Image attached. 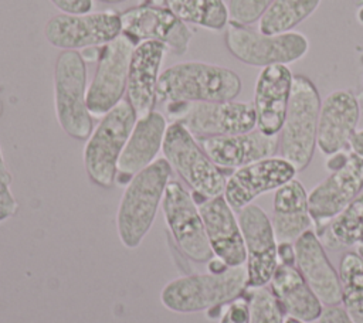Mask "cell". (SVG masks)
I'll return each instance as SVG.
<instances>
[{
	"label": "cell",
	"mask_w": 363,
	"mask_h": 323,
	"mask_svg": "<svg viewBox=\"0 0 363 323\" xmlns=\"http://www.w3.org/2000/svg\"><path fill=\"white\" fill-rule=\"evenodd\" d=\"M241 88V78L233 69L201 61L179 62L160 74L157 102L176 105L234 101Z\"/></svg>",
	"instance_id": "1"
},
{
	"label": "cell",
	"mask_w": 363,
	"mask_h": 323,
	"mask_svg": "<svg viewBox=\"0 0 363 323\" xmlns=\"http://www.w3.org/2000/svg\"><path fill=\"white\" fill-rule=\"evenodd\" d=\"M167 160L156 159L126 184L116 212V231L123 246L138 248L152 228L172 177Z\"/></svg>",
	"instance_id": "2"
},
{
	"label": "cell",
	"mask_w": 363,
	"mask_h": 323,
	"mask_svg": "<svg viewBox=\"0 0 363 323\" xmlns=\"http://www.w3.org/2000/svg\"><path fill=\"white\" fill-rule=\"evenodd\" d=\"M247 290L245 266H230L223 272L179 276L160 292L162 305L174 313H196L228 305Z\"/></svg>",
	"instance_id": "3"
},
{
	"label": "cell",
	"mask_w": 363,
	"mask_h": 323,
	"mask_svg": "<svg viewBox=\"0 0 363 323\" xmlns=\"http://www.w3.org/2000/svg\"><path fill=\"white\" fill-rule=\"evenodd\" d=\"M320 103L315 84L305 75H294L285 119L278 133V153L296 173L305 170L313 157Z\"/></svg>",
	"instance_id": "4"
},
{
	"label": "cell",
	"mask_w": 363,
	"mask_h": 323,
	"mask_svg": "<svg viewBox=\"0 0 363 323\" xmlns=\"http://www.w3.org/2000/svg\"><path fill=\"white\" fill-rule=\"evenodd\" d=\"M85 60L78 51H61L54 67V106L61 129L71 137L85 140L94 130L86 108Z\"/></svg>",
	"instance_id": "5"
},
{
	"label": "cell",
	"mask_w": 363,
	"mask_h": 323,
	"mask_svg": "<svg viewBox=\"0 0 363 323\" xmlns=\"http://www.w3.org/2000/svg\"><path fill=\"white\" fill-rule=\"evenodd\" d=\"M136 120L128 101H121L102 116L84 147V166L92 183L111 187L116 181L118 160Z\"/></svg>",
	"instance_id": "6"
},
{
	"label": "cell",
	"mask_w": 363,
	"mask_h": 323,
	"mask_svg": "<svg viewBox=\"0 0 363 323\" xmlns=\"http://www.w3.org/2000/svg\"><path fill=\"white\" fill-rule=\"evenodd\" d=\"M162 152L172 170L196 196L203 200L223 196L227 178L180 122H172L167 126Z\"/></svg>",
	"instance_id": "7"
},
{
	"label": "cell",
	"mask_w": 363,
	"mask_h": 323,
	"mask_svg": "<svg viewBox=\"0 0 363 323\" xmlns=\"http://www.w3.org/2000/svg\"><path fill=\"white\" fill-rule=\"evenodd\" d=\"M225 47L238 61L252 67L275 64L288 65L303 58L309 50V40L298 31L265 34L248 26L228 23Z\"/></svg>",
	"instance_id": "8"
},
{
	"label": "cell",
	"mask_w": 363,
	"mask_h": 323,
	"mask_svg": "<svg viewBox=\"0 0 363 323\" xmlns=\"http://www.w3.org/2000/svg\"><path fill=\"white\" fill-rule=\"evenodd\" d=\"M173 122H180L196 137H214L250 132L257 128L250 102H189L167 105Z\"/></svg>",
	"instance_id": "9"
},
{
	"label": "cell",
	"mask_w": 363,
	"mask_h": 323,
	"mask_svg": "<svg viewBox=\"0 0 363 323\" xmlns=\"http://www.w3.org/2000/svg\"><path fill=\"white\" fill-rule=\"evenodd\" d=\"M162 211L170 235L189 259L203 264L214 256L199 205L180 181H169L162 201Z\"/></svg>",
	"instance_id": "10"
},
{
	"label": "cell",
	"mask_w": 363,
	"mask_h": 323,
	"mask_svg": "<svg viewBox=\"0 0 363 323\" xmlns=\"http://www.w3.org/2000/svg\"><path fill=\"white\" fill-rule=\"evenodd\" d=\"M135 42L121 34L99 48L98 65L86 89V108L91 116L102 118L123 98Z\"/></svg>",
	"instance_id": "11"
},
{
	"label": "cell",
	"mask_w": 363,
	"mask_h": 323,
	"mask_svg": "<svg viewBox=\"0 0 363 323\" xmlns=\"http://www.w3.org/2000/svg\"><path fill=\"white\" fill-rule=\"evenodd\" d=\"M122 34L121 14L113 10L51 17L44 26L45 40L62 51L102 47Z\"/></svg>",
	"instance_id": "12"
},
{
	"label": "cell",
	"mask_w": 363,
	"mask_h": 323,
	"mask_svg": "<svg viewBox=\"0 0 363 323\" xmlns=\"http://www.w3.org/2000/svg\"><path fill=\"white\" fill-rule=\"evenodd\" d=\"M247 261V290L267 286L278 266V241L267 212L257 204L238 211Z\"/></svg>",
	"instance_id": "13"
},
{
	"label": "cell",
	"mask_w": 363,
	"mask_h": 323,
	"mask_svg": "<svg viewBox=\"0 0 363 323\" xmlns=\"http://www.w3.org/2000/svg\"><path fill=\"white\" fill-rule=\"evenodd\" d=\"M122 34L135 41H156L176 55L189 50L193 30L167 7L139 4L121 13Z\"/></svg>",
	"instance_id": "14"
},
{
	"label": "cell",
	"mask_w": 363,
	"mask_h": 323,
	"mask_svg": "<svg viewBox=\"0 0 363 323\" xmlns=\"http://www.w3.org/2000/svg\"><path fill=\"white\" fill-rule=\"evenodd\" d=\"M363 190V157L350 152L346 162L330 171L308 194L309 214L315 227L326 224L347 207Z\"/></svg>",
	"instance_id": "15"
},
{
	"label": "cell",
	"mask_w": 363,
	"mask_h": 323,
	"mask_svg": "<svg viewBox=\"0 0 363 323\" xmlns=\"http://www.w3.org/2000/svg\"><path fill=\"white\" fill-rule=\"evenodd\" d=\"M295 167L281 156H272L235 169L225 180L224 198L235 211L252 204L268 191L277 190L295 178Z\"/></svg>",
	"instance_id": "16"
},
{
	"label": "cell",
	"mask_w": 363,
	"mask_h": 323,
	"mask_svg": "<svg viewBox=\"0 0 363 323\" xmlns=\"http://www.w3.org/2000/svg\"><path fill=\"white\" fill-rule=\"evenodd\" d=\"M360 103L349 89L330 92L320 103L316 146L325 156L342 152L356 133Z\"/></svg>",
	"instance_id": "17"
},
{
	"label": "cell",
	"mask_w": 363,
	"mask_h": 323,
	"mask_svg": "<svg viewBox=\"0 0 363 323\" xmlns=\"http://www.w3.org/2000/svg\"><path fill=\"white\" fill-rule=\"evenodd\" d=\"M199 210L213 255L227 266H242L247 252L241 227L224 196L203 200Z\"/></svg>",
	"instance_id": "18"
},
{
	"label": "cell",
	"mask_w": 363,
	"mask_h": 323,
	"mask_svg": "<svg viewBox=\"0 0 363 323\" xmlns=\"http://www.w3.org/2000/svg\"><path fill=\"white\" fill-rule=\"evenodd\" d=\"M295 266L323 306L342 303L339 272L313 230L303 232L295 242Z\"/></svg>",
	"instance_id": "19"
},
{
	"label": "cell",
	"mask_w": 363,
	"mask_h": 323,
	"mask_svg": "<svg viewBox=\"0 0 363 323\" xmlns=\"http://www.w3.org/2000/svg\"><path fill=\"white\" fill-rule=\"evenodd\" d=\"M294 75L286 65L275 64L264 67L255 81L254 110L257 118V129L268 136L279 133L289 96Z\"/></svg>",
	"instance_id": "20"
},
{
	"label": "cell",
	"mask_w": 363,
	"mask_h": 323,
	"mask_svg": "<svg viewBox=\"0 0 363 323\" xmlns=\"http://www.w3.org/2000/svg\"><path fill=\"white\" fill-rule=\"evenodd\" d=\"M211 162L220 169H240L278 153V135L268 136L257 128L235 135L197 139Z\"/></svg>",
	"instance_id": "21"
},
{
	"label": "cell",
	"mask_w": 363,
	"mask_h": 323,
	"mask_svg": "<svg viewBox=\"0 0 363 323\" xmlns=\"http://www.w3.org/2000/svg\"><path fill=\"white\" fill-rule=\"evenodd\" d=\"M166 47L156 41H140L135 45L128 74V102L138 119L153 112L157 102V82Z\"/></svg>",
	"instance_id": "22"
},
{
	"label": "cell",
	"mask_w": 363,
	"mask_h": 323,
	"mask_svg": "<svg viewBox=\"0 0 363 323\" xmlns=\"http://www.w3.org/2000/svg\"><path fill=\"white\" fill-rule=\"evenodd\" d=\"M167 126L166 118L156 110L136 120L119 156L116 180L123 177L130 180L156 160L157 153L162 150Z\"/></svg>",
	"instance_id": "23"
},
{
	"label": "cell",
	"mask_w": 363,
	"mask_h": 323,
	"mask_svg": "<svg viewBox=\"0 0 363 323\" xmlns=\"http://www.w3.org/2000/svg\"><path fill=\"white\" fill-rule=\"evenodd\" d=\"M269 289L284 314L305 323L320 317L323 305L308 286L295 265L278 264Z\"/></svg>",
	"instance_id": "24"
},
{
	"label": "cell",
	"mask_w": 363,
	"mask_h": 323,
	"mask_svg": "<svg viewBox=\"0 0 363 323\" xmlns=\"http://www.w3.org/2000/svg\"><path fill=\"white\" fill-rule=\"evenodd\" d=\"M271 222L278 242H295L312 230L315 224L309 214L308 193L299 180L292 178L275 190Z\"/></svg>",
	"instance_id": "25"
},
{
	"label": "cell",
	"mask_w": 363,
	"mask_h": 323,
	"mask_svg": "<svg viewBox=\"0 0 363 323\" xmlns=\"http://www.w3.org/2000/svg\"><path fill=\"white\" fill-rule=\"evenodd\" d=\"M323 246L339 251L363 242V193L326 224L316 227Z\"/></svg>",
	"instance_id": "26"
},
{
	"label": "cell",
	"mask_w": 363,
	"mask_h": 323,
	"mask_svg": "<svg viewBox=\"0 0 363 323\" xmlns=\"http://www.w3.org/2000/svg\"><path fill=\"white\" fill-rule=\"evenodd\" d=\"M166 7L183 23L211 31H221L230 23L224 0H166Z\"/></svg>",
	"instance_id": "27"
},
{
	"label": "cell",
	"mask_w": 363,
	"mask_h": 323,
	"mask_svg": "<svg viewBox=\"0 0 363 323\" xmlns=\"http://www.w3.org/2000/svg\"><path fill=\"white\" fill-rule=\"evenodd\" d=\"M320 4V0H274L258 20V30L265 34L292 31L308 18Z\"/></svg>",
	"instance_id": "28"
},
{
	"label": "cell",
	"mask_w": 363,
	"mask_h": 323,
	"mask_svg": "<svg viewBox=\"0 0 363 323\" xmlns=\"http://www.w3.org/2000/svg\"><path fill=\"white\" fill-rule=\"evenodd\" d=\"M342 306L354 323H363V258L354 251L339 261Z\"/></svg>",
	"instance_id": "29"
},
{
	"label": "cell",
	"mask_w": 363,
	"mask_h": 323,
	"mask_svg": "<svg viewBox=\"0 0 363 323\" xmlns=\"http://www.w3.org/2000/svg\"><path fill=\"white\" fill-rule=\"evenodd\" d=\"M250 320L248 323H284L281 310L272 292L264 288L250 289Z\"/></svg>",
	"instance_id": "30"
},
{
	"label": "cell",
	"mask_w": 363,
	"mask_h": 323,
	"mask_svg": "<svg viewBox=\"0 0 363 323\" xmlns=\"http://www.w3.org/2000/svg\"><path fill=\"white\" fill-rule=\"evenodd\" d=\"M274 0H230V23L250 26L258 21Z\"/></svg>",
	"instance_id": "31"
},
{
	"label": "cell",
	"mask_w": 363,
	"mask_h": 323,
	"mask_svg": "<svg viewBox=\"0 0 363 323\" xmlns=\"http://www.w3.org/2000/svg\"><path fill=\"white\" fill-rule=\"evenodd\" d=\"M11 181L13 176L6 166L0 149V222H4L9 218H11L18 210V203L11 193Z\"/></svg>",
	"instance_id": "32"
},
{
	"label": "cell",
	"mask_w": 363,
	"mask_h": 323,
	"mask_svg": "<svg viewBox=\"0 0 363 323\" xmlns=\"http://www.w3.org/2000/svg\"><path fill=\"white\" fill-rule=\"evenodd\" d=\"M248 320H250L248 298L240 296L238 299L225 305V309L221 313L218 323H248Z\"/></svg>",
	"instance_id": "33"
},
{
	"label": "cell",
	"mask_w": 363,
	"mask_h": 323,
	"mask_svg": "<svg viewBox=\"0 0 363 323\" xmlns=\"http://www.w3.org/2000/svg\"><path fill=\"white\" fill-rule=\"evenodd\" d=\"M58 10L67 14H84L92 8V0H50Z\"/></svg>",
	"instance_id": "34"
},
{
	"label": "cell",
	"mask_w": 363,
	"mask_h": 323,
	"mask_svg": "<svg viewBox=\"0 0 363 323\" xmlns=\"http://www.w3.org/2000/svg\"><path fill=\"white\" fill-rule=\"evenodd\" d=\"M318 323H354L343 306H323Z\"/></svg>",
	"instance_id": "35"
},
{
	"label": "cell",
	"mask_w": 363,
	"mask_h": 323,
	"mask_svg": "<svg viewBox=\"0 0 363 323\" xmlns=\"http://www.w3.org/2000/svg\"><path fill=\"white\" fill-rule=\"evenodd\" d=\"M277 255H278V264L295 265L294 242H278Z\"/></svg>",
	"instance_id": "36"
},
{
	"label": "cell",
	"mask_w": 363,
	"mask_h": 323,
	"mask_svg": "<svg viewBox=\"0 0 363 323\" xmlns=\"http://www.w3.org/2000/svg\"><path fill=\"white\" fill-rule=\"evenodd\" d=\"M350 147H352V152H354L356 154L363 157V129L356 130V133L353 135V137L350 140Z\"/></svg>",
	"instance_id": "37"
},
{
	"label": "cell",
	"mask_w": 363,
	"mask_h": 323,
	"mask_svg": "<svg viewBox=\"0 0 363 323\" xmlns=\"http://www.w3.org/2000/svg\"><path fill=\"white\" fill-rule=\"evenodd\" d=\"M284 323H305V322H301V320L292 319V317H286V319L284 320Z\"/></svg>",
	"instance_id": "38"
},
{
	"label": "cell",
	"mask_w": 363,
	"mask_h": 323,
	"mask_svg": "<svg viewBox=\"0 0 363 323\" xmlns=\"http://www.w3.org/2000/svg\"><path fill=\"white\" fill-rule=\"evenodd\" d=\"M356 252L363 258V242H362V244H359V245L356 246Z\"/></svg>",
	"instance_id": "39"
},
{
	"label": "cell",
	"mask_w": 363,
	"mask_h": 323,
	"mask_svg": "<svg viewBox=\"0 0 363 323\" xmlns=\"http://www.w3.org/2000/svg\"><path fill=\"white\" fill-rule=\"evenodd\" d=\"M99 1H104V3H121V1H125V0H99Z\"/></svg>",
	"instance_id": "40"
}]
</instances>
